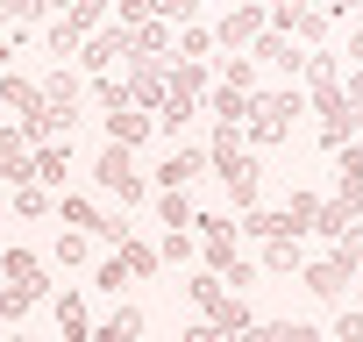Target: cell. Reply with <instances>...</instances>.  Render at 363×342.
I'll list each match as a JSON object with an SVG mask.
<instances>
[{
  "label": "cell",
  "mask_w": 363,
  "mask_h": 342,
  "mask_svg": "<svg viewBox=\"0 0 363 342\" xmlns=\"http://www.w3.org/2000/svg\"><path fill=\"white\" fill-rule=\"evenodd\" d=\"M178 342H235V335H221L214 321H193V328H186V335H178Z\"/></svg>",
  "instance_id": "cell-44"
},
{
  "label": "cell",
  "mask_w": 363,
  "mask_h": 342,
  "mask_svg": "<svg viewBox=\"0 0 363 342\" xmlns=\"http://www.w3.org/2000/svg\"><path fill=\"white\" fill-rule=\"evenodd\" d=\"M143 328H150V314H143V307H114V314L93 328V342H135Z\"/></svg>",
  "instance_id": "cell-19"
},
{
  "label": "cell",
  "mask_w": 363,
  "mask_h": 342,
  "mask_svg": "<svg viewBox=\"0 0 363 342\" xmlns=\"http://www.w3.org/2000/svg\"><path fill=\"white\" fill-rule=\"evenodd\" d=\"M320 15L335 22V15H363V0H320Z\"/></svg>",
  "instance_id": "cell-48"
},
{
  "label": "cell",
  "mask_w": 363,
  "mask_h": 342,
  "mask_svg": "<svg viewBox=\"0 0 363 342\" xmlns=\"http://www.w3.org/2000/svg\"><path fill=\"white\" fill-rule=\"evenodd\" d=\"M157 221L164 228H193V200L186 193H157Z\"/></svg>",
  "instance_id": "cell-35"
},
{
  "label": "cell",
  "mask_w": 363,
  "mask_h": 342,
  "mask_svg": "<svg viewBox=\"0 0 363 342\" xmlns=\"http://www.w3.org/2000/svg\"><path fill=\"white\" fill-rule=\"evenodd\" d=\"M349 228H356V214H349L342 200H320V214H313V236H328V243H342Z\"/></svg>",
  "instance_id": "cell-25"
},
{
  "label": "cell",
  "mask_w": 363,
  "mask_h": 342,
  "mask_svg": "<svg viewBox=\"0 0 363 342\" xmlns=\"http://www.w3.org/2000/svg\"><path fill=\"white\" fill-rule=\"evenodd\" d=\"M65 171H72V143H36L29 150V186H65Z\"/></svg>",
  "instance_id": "cell-12"
},
{
  "label": "cell",
  "mask_w": 363,
  "mask_h": 342,
  "mask_svg": "<svg viewBox=\"0 0 363 342\" xmlns=\"http://www.w3.org/2000/svg\"><path fill=\"white\" fill-rule=\"evenodd\" d=\"M8 342H29V335H8Z\"/></svg>",
  "instance_id": "cell-52"
},
{
  "label": "cell",
  "mask_w": 363,
  "mask_h": 342,
  "mask_svg": "<svg viewBox=\"0 0 363 342\" xmlns=\"http://www.w3.org/2000/svg\"><path fill=\"white\" fill-rule=\"evenodd\" d=\"M171 93H178V100H200V93H207V65L178 57V65H171Z\"/></svg>",
  "instance_id": "cell-27"
},
{
  "label": "cell",
  "mask_w": 363,
  "mask_h": 342,
  "mask_svg": "<svg viewBox=\"0 0 363 342\" xmlns=\"http://www.w3.org/2000/svg\"><path fill=\"white\" fill-rule=\"evenodd\" d=\"M93 285H100V292H121V285H128V264H121V257H107V264L93 271Z\"/></svg>",
  "instance_id": "cell-41"
},
{
  "label": "cell",
  "mask_w": 363,
  "mask_h": 342,
  "mask_svg": "<svg viewBox=\"0 0 363 342\" xmlns=\"http://www.w3.org/2000/svg\"><path fill=\"white\" fill-rule=\"evenodd\" d=\"M8 57H15V36H0V72H8Z\"/></svg>",
  "instance_id": "cell-50"
},
{
  "label": "cell",
  "mask_w": 363,
  "mask_h": 342,
  "mask_svg": "<svg viewBox=\"0 0 363 342\" xmlns=\"http://www.w3.org/2000/svg\"><path fill=\"white\" fill-rule=\"evenodd\" d=\"M299 264H306V243L299 236H271L264 243V271H299Z\"/></svg>",
  "instance_id": "cell-22"
},
{
  "label": "cell",
  "mask_w": 363,
  "mask_h": 342,
  "mask_svg": "<svg viewBox=\"0 0 363 342\" xmlns=\"http://www.w3.org/2000/svg\"><path fill=\"white\" fill-rule=\"evenodd\" d=\"M0 250H8V243H0Z\"/></svg>",
  "instance_id": "cell-53"
},
{
  "label": "cell",
  "mask_w": 363,
  "mask_h": 342,
  "mask_svg": "<svg viewBox=\"0 0 363 342\" xmlns=\"http://www.w3.org/2000/svg\"><path fill=\"white\" fill-rule=\"evenodd\" d=\"M193 228H200V250H207V271L221 278V271L235 264V236H242V228H235L228 214H193Z\"/></svg>",
  "instance_id": "cell-9"
},
{
  "label": "cell",
  "mask_w": 363,
  "mask_h": 342,
  "mask_svg": "<svg viewBox=\"0 0 363 342\" xmlns=\"http://www.w3.org/2000/svg\"><path fill=\"white\" fill-rule=\"evenodd\" d=\"M36 86H43V107H50L57 136H72V128H79V107H86V79H79L72 65H57V72H43Z\"/></svg>",
  "instance_id": "cell-4"
},
{
  "label": "cell",
  "mask_w": 363,
  "mask_h": 342,
  "mask_svg": "<svg viewBox=\"0 0 363 342\" xmlns=\"http://www.w3.org/2000/svg\"><path fill=\"white\" fill-rule=\"evenodd\" d=\"M207 107H214V121H235V128H242L250 93H235V86H207Z\"/></svg>",
  "instance_id": "cell-24"
},
{
  "label": "cell",
  "mask_w": 363,
  "mask_h": 342,
  "mask_svg": "<svg viewBox=\"0 0 363 342\" xmlns=\"http://www.w3.org/2000/svg\"><path fill=\"white\" fill-rule=\"evenodd\" d=\"M264 29H278V36H292V43H313V50H328V15L313 8V0H271L264 8Z\"/></svg>",
  "instance_id": "cell-3"
},
{
  "label": "cell",
  "mask_w": 363,
  "mask_h": 342,
  "mask_svg": "<svg viewBox=\"0 0 363 342\" xmlns=\"http://www.w3.org/2000/svg\"><path fill=\"white\" fill-rule=\"evenodd\" d=\"M36 299H43L36 285H0V321H22V314H29Z\"/></svg>",
  "instance_id": "cell-36"
},
{
  "label": "cell",
  "mask_w": 363,
  "mask_h": 342,
  "mask_svg": "<svg viewBox=\"0 0 363 342\" xmlns=\"http://www.w3.org/2000/svg\"><path fill=\"white\" fill-rule=\"evenodd\" d=\"M150 22V0H121V29H143Z\"/></svg>",
  "instance_id": "cell-47"
},
{
  "label": "cell",
  "mask_w": 363,
  "mask_h": 342,
  "mask_svg": "<svg viewBox=\"0 0 363 342\" xmlns=\"http://www.w3.org/2000/svg\"><path fill=\"white\" fill-rule=\"evenodd\" d=\"M250 57H257V65H271V72H306V50H299L292 36H278V29H264V36L250 43Z\"/></svg>",
  "instance_id": "cell-13"
},
{
  "label": "cell",
  "mask_w": 363,
  "mask_h": 342,
  "mask_svg": "<svg viewBox=\"0 0 363 342\" xmlns=\"http://www.w3.org/2000/svg\"><path fill=\"white\" fill-rule=\"evenodd\" d=\"M15 214H22V221H43V214H57V200H50L43 186H15Z\"/></svg>",
  "instance_id": "cell-34"
},
{
  "label": "cell",
  "mask_w": 363,
  "mask_h": 342,
  "mask_svg": "<svg viewBox=\"0 0 363 342\" xmlns=\"http://www.w3.org/2000/svg\"><path fill=\"white\" fill-rule=\"evenodd\" d=\"M257 36H264V8H228V15L214 22V43H221V50H250Z\"/></svg>",
  "instance_id": "cell-11"
},
{
  "label": "cell",
  "mask_w": 363,
  "mask_h": 342,
  "mask_svg": "<svg viewBox=\"0 0 363 342\" xmlns=\"http://www.w3.org/2000/svg\"><path fill=\"white\" fill-rule=\"evenodd\" d=\"M93 186L114 193L121 207H135V200L150 193V179L135 171V150H121V143H100V157H93Z\"/></svg>",
  "instance_id": "cell-2"
},
{
  "label": "cell",
  "mask_w": 363,
  "mask_h": 342,
  "mask_svg": "<svg viewBox=\"0 0 363 342\" xmlns=\"http://www.w3.org/2000/svg\"><path fill=\"white\" fill-rule=\"evenodd\" d=\"M0 107H15V121H29V114H43V86L22 72H0Z\"/></svg>",
  "instance_id": "cell-15"
},
{
  "label": "cell",
  "mask_w": 363,
  "mask_h": 342,
  "mask_svg": "<svg viewBox=\"0 0 363 342\" xmlns=\"http://www.w3.org/2000/svg\"><path fill=\"white\" fill-rule=\"evenodd\" d=\"M186 257H193V236H186V228H171V236L157 243V264H186Z\"/></svg>",
  "instance_id": "cell-39"
},
{
  "label": "cell",
  "mask_w": 363,
  "mask_h": 342,
  "mask_svg": "<svg viewBox=\"0 0 363 342\" xmlns=\"http://www.w3.org/2000/svg\"><path fill=\"white\" fill-rule=\"evenodd\" d=\"M193 114H200V100H178V93H164V107H157V128H164V136H178Z\"/></svg>",
  "instance_id": "cell-33"
},
{
  "label": "cell",
  "mask_w": 363,
  "mask_h": 342,
  "mask_svg": "<svg viewBox=\"0 0 363 342\" xmlns=\"http://www.w3.org/2000/svg\"><path fill=\"white\" fill-rule=\"evenodd\" d=\"M50 257H57V264H65V271H79V264H86V257H93V236H79V228H65V236H57V243H50Z\"/></svg>",
  "instance_id": "cell-31"
},
{
  "label": "cell",
  "mask_w": 363,
  "mask_h": 342,
  "mask_svg": "<svg viewBox=\"0 0 363 342\" xmlns=\"http://www.w3.org/2000/svg\"><path fill=\"white\" fill-rule=\"evenodd\" d=\"M214 179L228 186V200H235L242 214H250V207H264V164H257L250 150H242V157H228V164H214Z\"/></svg>",
  "instance_id": "cell-7"
},
{
  "label": "cell",
  "mask_w": 363,
  "mask_h": 342,
  "mask_svg": "<svg viewBox=\"0 0 363 342\" xmlns=\"http://www.w3.org/2000/svg\"><path fill=\"white\" fill-rule=\"evenodd\" d=\"M0 186H29V143L15 128H0Z\"/></svg>",
  "instance_id": "cell-17"
},
{
  "label": "cell",
  "mask_w": 363,
  "mask_h": 342,
  "mask_svg": "<svg viewBox=\"0 0 363 342\" xmlns=\"http://www.w3.org/2000/svg\"><path fill=\"white\" fill-rule=\"evenodd\" d=\"M235 8H264V0H235Z\"/></svg>",
  "instance_id": "cell-51"
},
{
  "label": "cell",
  "mask_w": 363,
  "mask_h": 342,
  "mask_svg": "<svg viewBox=\"0 0 363 342\" xmlns=\"http://www.w3.org/2000/svg\"><path fill=\"white\" fill-rule=\"evenodd\" d=\"M93 100L114 114V107H128V86H121V79H93Z\"/></svg>",
  "instance_id": "cell-40"
},
{
  "label": "cell",
  "mask_w": 363,
  "mask_h": 342,
  "mask_svg": "<svg viewBox=\"0 0 363 342\" xmlns=\"http://www.w3.org/2000/svg\"><path fill=\"white\" fill-rule=\"evenodd\" d=\"M0 271H8V285H36V292H50V271H43L36 250H0Z\"/></svg>",
  "instance_id": "cell-16"
},
{
  "label": "cell",
  "mask_w": 363,
  "mask_h": 342,
  "mask_svg": "<svg viewBox=\"0 0 363 342\" xmlns=\"http://www.w3.org/2000/svg\"><path fill=\"white\" fill-rule=\"evenodd\" d=\"M121 264H128V278H157V243L128 236V243H121Z\"/></svg>",
  "instance_id": "cell-32"
},
{
  "label": "cell",
  "mask_w": 363,
  "mask_h": 342,
  "mask_svg": "<svg viewBox=\"0 0 363 342\" xmlns=\"http://www.w3.org/2000/svg\"><path fill=\"white\" fill-rule=\"evenodd\" d=\"M349 57H356V72H363V29H356V36H349Z\"/></svg>",
  "instance_id": "cell-49"
},
{
  "label": "cell",
  "mask_w": 363,
  "mask_h": 342,
  "mask_svg": "<svg viewBox=\"0 0 363 342\" xmlns=\"http://www.w3.org/2000/svg\"><path fill=\"white\" fill-rule=\"evenodd\" d=\"M143 136H150V114H143V107H114V114H107V143H121V150H135Z\"/></svg>",
  "instance_id": "cell-20"
},
{
  "label": "cell",
  "mask_w": 363,
  "mask_h": 342,
  "mask_svg": "<svg viewBox=\"0 0 363 342\" xmlns=\"http://www.w3.org/2000/svg\"><path fill=\"white\" fill-rule=\"evenodd\" d=\"M278 214H285V228H292V236H313V214H320V193H306V186H299V193H292V200H285Z\"/></svg>",
  "instance_id": "cell-21"
},
{
  "label": "cell",
  "mask_w": 363,
  "mask_h": 342,
  "mask_svg": "<svg viewBox=\"0 0 363 342\" xmlns=\"http://www.w3.org/2000/svg\"><path fill=\"white\" fill-rule=\"evenodd\" d=\"M328 342H363V314H356V307H349V314H342V321H335V335H328Z\"/></svg>",
  "instance_id": "cell-42"
},
{
  "label": "cell",
  "mask_w": 363,
  "mask_h": 342,
  "mask_svg": "<svg viewBox=\"0 0 363 342\" xmlns=\"http://www.w3.org/2000/svg\"><path fill=\"white\" fill-rule=\"evenodd\" d=\"M292 114H306V100L292 86H271V93H250V114H242V143L257 150H278L292 136Z\"/></svg>",
  "instance_id": "cell-1"
},
{
  "label": "cell",
  "mask_w": 363,
  "mask_h": 342,
  "mask_svg": "<svg viewBox=\"0 0 363 342\" xmlns=\"http://www.w3.org/2000/svg\"><path fill=\"white\" fill-rule=\"evenodd\" d=\"M200 171H207V150H171V157L157 164V186H164V193H186Z\"/></svg>",
  "instance_id": "cell-14"
},
{
  "label": "cell",
  "mask_w": 363,
  "mask_h": 342,
  "mask_svg": "<svg viewBox=\"0 0 363 342\" xmlns=\"http://www.w3.org/2000/svg\"><path fill=\"white\" fill-rule=\"evenodd\" d=\"M186 299H193V307H200V321H207V314L228 299V285H221L214 271H193V278H186Z\"/></svg>",
  "instance_id": "cell-23"
},
{
  "label": "cell",
  "mask_w": 363,
  "mask_h": 342,
  "mask_svg": "<svg viewBox=\"0 0 363 342\" xmlns=\"http://www.w3.org/2000/svg\"><path fill=\"white\" fill-rule=\"evenodd\" d=\"M250 278H257V264H250V257H235V264H228V271H221V285H235V292H242V285H250Z\"/></svg>",
  "instance_id": "cell-45"
},
{
  "label": "cell",
  "mask_w": 363,
  "mask_h": 342,
  "mask_svg": "<svg viewBox=\"0 0 363 342\" xmlns=\"http://www.w3.org/2000/svg\"><path fill=\"white\" fill-rule=\"evenodd\" d=\"M121 86H128V107L157 114V107H164V93H171V65H164V57H135Z\"/></svg>",
  "instance_id": "cell-6"
},
{
  "label": "cell",
  "mask_w": 363,
  "mask_h": 342,
  "mask_svg": "<svg viewBox=\"0 0 363 342\" xmlns=\"http://www.w3.org/2000/svg\"><path fill=\"white\" fill-rule=\"evenodd\" d=\"M335 200H342L349 214H363V150H356V143L335 150Z\"/></svg>",
  "instance_id": "cell-10"
},
{
  "label": "cell",
  "mask_w": 363,
  "mask_h": 342,
  "mask_svg": "<svg viewBox=\"0 0 363 342\" xmlns=\"http://www.w3.org/2000/svg\"><path fill=\"white\" fill-rule=\"evenodd\" d=\"M121 57H135L121 22H107V29H93V36L79 43V72H93V79H107V65H121Z\"/></svg>",
  "instance_id": "cell-8"
},
{
  "label": "cell",
  "mask_w": 363,
  "mask_h": 342,
  "mask_svg": "<svg viewBox=\"0 0 363 342\" xmlns=\"http://www.w3.org/2000/svg\"><path fill=\"white\" fill-rule=\"evenodd\" d=\"M171 50H178V57H193V65H207V50H214V29H200V22H186V29L171 36Z\"/></svg>",
  "instance_id": "cell-28"
},
{
  "label": "cell",
  "mask_w": 363,
  "mask_h": 342,
  "mask_svg": "<svg viewBox=\"0 0 363 342\" xmlns=\"http://www.w3.org/2000/svg\"><path fill=\"white\" fill-rule=\"evenodd\" d=\"M299 278H306V292H313L320 307H335V299L356 285V264H349L342 250H328V257H306V264H299Z\"/></svg>",
  "instance_id": "cell-5"
},
{
  "label": "cell",
  "mask_w": 363,
  "mask_h": 342,
  "mask_svg": "<svg viewBox=\"0 0 363 342\" xmlns=\"http://www.w3.org/2000/svg\"><path fill=\"white\" fill-rule=\"evenodd\" d=\"M57 342H93V321H86L79 292H57Z\"/></svg>",
  "instance_id": "cell-18"
},
{
  "label": "cell",
  "mask_w": 363,
  "mask_h": 342,
  "mask_svg": "<svg viewBox=\"0 0 363 342\" xmlns=\"http://www.w3.org/2000/svg\"><path fill=\"white\" fill-rule=\"evenodd\" d=\"M207 321H214V328H221V335H242V328H250V321H257V314H250V299H242V292H228V299H221V307H214V314H207Z\"/></svg>",
  "instance_id": "cell-26"
},
{
  "label": "cell",
  "mask_w": 363,
  "mask_h": 342,
  "mask_svg": "<svg viewBox=\"0 0 363 342\" xmlns=\"http://www.w3.org/2000/svg\"><path fill=\"white\" fill-rule=\"evenodd\" d=\"M242 236L271 243V236H292V228H285V214H278V207H250V214H242Z\"/></svg>",
  "instance_id": "cell-30"
},
{
  "label": "cell",
  "mask_w": 363,
  "mask_h": 342,
  "mask_svg": "<svg viewBox=\"0 0 363 342\" xmlns=\"http://www.w3.org/2000/svg\"><path fill=\"white\" fill-rule=\"evenodd\" d=\"M43 43H50V50H57V57H79V43H86V29H79V22H65V15H57V22H50V36H43Z\"/></svg>",
  "instance_id": "cell-37"
},
{
  "label": "cell",
  "mask_w": 363,
  "mask_h": 342,
  "mask_svg": "<svg viewBox=\"0 0 363 342\" xmlns=\"http://www.w3.org/2000/svg\"><path fill=\"white\" fill-rule=\"evenodd\" d=\"M235 342H292V321H250Z\"/></svg>",
  "instance_id": "cell-38"
},
{
  "label": "cell",
  "mask_w": 363,
  "mask_h": 342,
  "mask_svg": "<svg viewBox=\"0 0 363 342\" xmlns=\"http://www.w3.org/2000/svg\"><path fill=\"white\" fill-rule=\"evenodd\" d=\"M221 86H235V93H257V57H250V50L221 57Z\"/></svg>",
  "instance_id": "cell-29"
},
{
  "label": "cell",
  "mask_w": 363,
  "mask_h": 342,
  "mask_svg": "<svg viewBox=\"0 0 363 342\" xmlns=\"http://www.w3.org/2000/svg\"><path fill=\"white\" fill-rule=\"evenodd\" d=\"M342 100H349V114L363 121V72H349V79H342Z\"/></svg>",
  "instance_id": "cell-46"
},
{
  "label": "cell",
  "mask_w": 363,
  "mask_h": 342,
  "mask_svg": "<svg viewBox=\"0 0 363 342\" xmlns=\"http://www.w3.org/2000/svg\"><path fill=\"white\" fill-rule=\"evenodd\" d=\"M356 314H363V307H356Z\"/></svg>",
  "instance_id": "cell-54"
},
{
  "label": "cell",
  "mask_w": 363,
  "mask_h": 342,
  "mask_svg": "<svg viewBox=\"0 0 363 342\" xmlns=\"http://www.w3.org/2000/svg\"><path fill=\"white\" fill-rule=\"evenodd\" d=\"M8 15H15V22H43V15H50V0H8Z\"/></svg>",
  "instance_id": "cell-43"
}]
</instances>
